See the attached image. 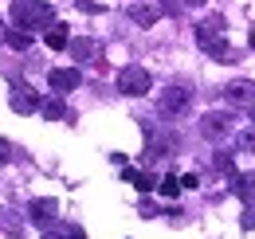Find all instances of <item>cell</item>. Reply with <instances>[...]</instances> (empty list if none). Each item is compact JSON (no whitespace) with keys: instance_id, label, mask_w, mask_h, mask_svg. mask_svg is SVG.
Wrapping results in <instances>:
<instances>
[{"instance_id":"25","label":"cell","mask_w":255,"mask_h":239,"mask_svg":"<svg viewBox=\"0 0 255 239\" xmlns=\"http://www.w3.org/2000/svg\"><path fill=\"white\" fill-rule=\"evenodd\" d=\"M0 43H8V28L4 24H0Z\"/></svg>"},{"instance_id":"1","label":"cell","mask_w":255,"mask_h":239,"mask_svg":"<svg viewBox=\"0 0 255 239\" xmlns=\"http://www.w3.org/2000/svg\"><path fill=\"white\" fill-rule=\"evenodd\" d=\"M55 20V8L47 0H12V24L24 31H35Z\"/></svg>"},{"instance_id":"22","label":"cell","mask_w":255,"mask_h":239,"mask_svg":"<svg viewBox=\"0 0 255 239\" xmlns=\"http://www.w3.org/2000/svg\"><path fill=\"white\" fill-rule=\"evenodd\" d=\"M240 228H244V232H255V204H248L244 220H240Z\"/></svg>"},{"instance_id":"10","label":"cell","mask_w":255,"mask_h":239,"mask_svg":"<svg viewBox=\"0 0 255 239\" xmlns=\"http://www.w3.org/2000/svg\"><path fill=\"white\" fill-rule=\"evenodd\" d=\"M228 184H232L236 200H244V204H255V173H236V177H228Z\"/></svg>"},{"instance_id":"4","label":"cell","mask_w":255,"mask_h":239,"mask_svg":"<svg viewBox=\"0 0 255 239\" xmlns=\"http://www.w3.org/2000/svg\"><path fill=\"white\" fill-rule=\"evenodd\" d=\"M232 133H236V114L232 110H208L200 118V137L204 141H224Z\"/></svg>"},{"instance_id":"28","label":"cell","mask_w":255,"mask_h":239,"mask_svg":"<svg viewBox=\"0 0 255 239\" xmlns=\"http://www.w3.org/2000/svg\"><path fill=\"white\" fill-rule=\"evenodd\" d=\"M252 118H255V106H252Z\"/></svg>"},{"instance_id":"19","label":"cell","mask_w":255,"mask_h":239,"mask_svg":"<svg viewBox=\"0 0 255 239\" xmlns=\"http://www.w3.org/2000/svg\"><path fill=\"white\" fill-rule=\"evenodd\" d=\"M55 236L59 239H87V232L79 224H55Z\"/></svg>"},{"instance_id":"3","label":"cell","mask_w":255,"mask_h":239,"mask_svg":"<svg viewBox=\"0 0 255 239\" xmlns=\"http://www.w3.org/2000/svg\"><path fill=\"white\" fill-rule=\"evenodd\" d=\"M114 87H118V94H126V98H141V94H149V90H153V75H149L141 63H129V67L118 71Z\"/></svg>"},{"instance_id":"13","label":"cell","mask_w":255,"mask_h":239,"mask_svg":"<svg viewBox=\"0 0 255 239\" xmlns=\"http://www.w3.org/2000/svg\"><path fill=\"white\" fill-rule=\"evenodd\" d=\"M0 232H4V236H12V239H20V232H24V220H20V212L8 208V204L0 208Z\"/></svg>"},{"instance_id":"20","label":"cell","mask_w":255,"mask_h":239,"mask_svg":"<svg viewBox=\"0 0 255 239\" xmlns=\"http://www.w3.org/2000/svg\"><path fill=\"white\" fill-rule=\"evenodd\" d=\"M8 47L28 51V47H32V35H28V31H8Z\"/></svg>"},{"instance_id":"17","label":"cell","mask_w":255,"mask_h":239,"mask_svg":"<svg viewBox=\"0 0 255 239\" xmlns=\"http://www.w3.org/2000/svg\"><path fill=\"white\" fill-rule=\"evenodd\" d=\"M236 149L240 153H255V125H248V129L236 133Z\"/></svg>"},{"instance_id":"11","label":"cell","mask_w":255,"mask_h":239,"mask_svg":"<svg viewBox=\"0 0 255 239\" xmlns=\"http://www.w3.org/2000/svg\"><path fill=\"white\" fill-rule=\"evenodd\" d=\"M39 114L47 121H67L71 118V110H67V102L59 98V94H51V98H43V106H39Z\"/></svg>"},{"instance_id":"27","label":"cell","mask_w":255,"mask_h":239,"mask_svg":"<svg viewBox=\"0 0 255 239\" xmlns=\"http://www.w3.org/2000/svg\"><path fill=\"white\" fill-rule=\"evenodd\" d=\"M43 239H59V236H55V232H47V236H43Z\"/></svg>"},{"instance_id":"24","label":"cell","mask_w":255,"mask_h":239,"mask_svg":"<svg viewBox=\"0 0 255 239\" xmlns=\"http://www.w3.org/2000/svg\"><path fill=\"white\" fill-rule=\"evenodd\" d=\"M196 184H200V177H196V173H185V177H181V188H196Z\"/></svg>"},{"instance_id":"8","label":"cell","mask_w":255,"mask_h":239,"mask_svg":"<svg viewBox=\"0 0 255 239\" xmlns=\"http://www.w3.org/2000/svg\"><path fill=\"white\" fill-rule=\"evenodd\" d=\"M220 94H224L228 106H255V83L252 79H232Z\"/></svg>"},{"instance_id":"26","label":"cell","mask_w":255,"mask_h":239,"mask_svg":"<svg viewBox=\"0 0 255 239\" xmlns=\"http://www.w3.org/2000/svg\"><path fill=\"white\" fill-rule=\"evenodd\" d=\"M185 4H192V8H200V4H208V0H185Z\"/></svg>"},{"instance_id":"14","label":"cell","mask_w":255,"mask_h":239,"mask_svg":"<svg viewBox=\"0 0 255 239\" xmlns=\"http://www.w3.org/2000/svg\"><path fill=\"white\" fill-rule=\"evenodd\" d=\"M47 47H51V51H67V47H71L67 24H51V28H47Z\"/></svg>"},{"instance_id":"21","label":"cell","mask_w":255,"mask_h":239,"mask_svg":"<svg viewBox=\"0 0 255 239\" xmlns=\"http://www.w3.org/2000/svg\"><path fill=\"white\" fill-rule=\"evenodd\" d=\"M157 184H161V180L153 177V173H145V169H141V177H137V184H133V188H137V192H153Z\"/></svg>"},{"instance_id":"2","label":"cell","mask_w":255,"mask_h":239,"mask_svg":"<svg viewBox=\"0 0 255 239\" xmlns=\"http://www.w3.org/2000/svg\"><path fill=\"white\" fill-rule=\"evenodd\" d=\"M196 47H200L204 55H212L216 63H236V51H232V43H228V35H224L220 20H216V24H196Z\"/></svg>"},{"instance_id":"15","label":"cell","mask_w":255,"mask_h":239,"mask_svg":"<svg viewBox=\"0 0 255 239\" xmlns=\"http://www.w3.org/2000/svg\"><path fill=\"white\" fill-rule=\"evenodd\" d=\"M71 55H75V59H95L98 43H95V39H87V35H79V39H71Z\"/></svg>"},{"instance_id":"18","label":"cell","mask_w":255,"mask_h":239,"mask_svg":"<svg viewBox=\"0 0 255 239\" xmlns=\"http://www.w3.org/2000/svg\"><path fill=\"white\" fill-rule=\"evenodd\" d=\"M212 165H216L220 173H228V177H236V157H232L228 149H220V153H216V157H212Z\"/></svg>"},{"instance_id":"12","label":"cell","mask_w":255,"mask_h":239,"mask_svg":"<svg viewBox=\"0 0 255 239\" xmlns=\"http://www.w3.org/2000/svg\"><path fill=\"white\" fill-rule=\"evenodd\" d=\"M129 20L141 24V28H153L161 20V8H153V4H129Z\"/></svg>"},{"instance_id":"9","label":"cell","mask_w":255,"mask_h":239,"mask_svg":"<svg viewBox=\"0 0 255 239\" xmlns=\"http://www.w3.org/2000/svg\"><path fill=\"white\" fill-rule=\"evenodd\" d=\"M55 212H59V204L51 196H35L32 204H28V220L32 224H55Z\"/></svg>"},{"instance_id":"6","label":"cell","mask_w":255,"mask_h":239,"mask_svg":"<svg viewBox=\"0 0 255 239\" xmlns=\"http://www.w3.org/2000/svg\"><path fill=\"white\" fill-rule=\"evenodd\" d=\"M8 106L16 110V114H35L39 106H43V98L35 94L24 79H12V90H8Z\"/></svg>"},{"instance_id":"7","label":"cell","mask_w":255,"mask_h":239,"mask_svg":"<svg viewBox=\"0 0 255 239\" xmlns=\"http://www.w3.org/2000/svg\"><path fill=\"white\" fill-rule=\"evenodd\" d=\"M79 83H83L79 67H55V71H47V87L55 94H71V90H79Z\"/></svg>"},{"instance_id":"5","label":"cell","mask_w":255,"mask_h":239,"mask_svg":"<svg viewBox=\"0 0 255 239\" xmlns=\"http://www.w3.org/2000/svg\"><path fill=\"white\" fill-rule=\"evenodd\" d=\"M189 106H192V90L185 87V83L165 87V90H161V98H157V110L165 114V118H181Z\"/></svg>"},{"instance_id":"23","label":"cell","mask_w":255,"mask_h":239,"mask_svg":"<svg viewBox=\"0 0 255 239\" xmlns=\"http://www.w3.org/2000/svg\"><path fill=\"white\" fill-rule=\"evenodd\" d=\"M12 157H16V149H12V145H8V141H4V137H0V165H8V161H12Z\"/></svg>"},{"instance_id":"16","label":"cell","mask_w":255,"mask_h":239,"mask_svg":"<svg viewBox=\"0 0 255 239\" xmlns=\"http://www.w3.org/2000/svg\"><path fill=\"white\" fill-rule=\"evenodd\" d=\"M157 192L165 196V200H177V196H181V177H173V173H169V177H161Z\"/></svg>"}]
</instances>
